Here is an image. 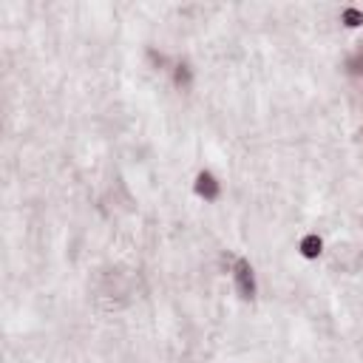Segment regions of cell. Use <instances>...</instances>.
I'll return each instance as SVG.
<instances>
[{
	"label": "cell",
	"mask_w": 363,
	"mask_h": 363,
	"mask_svg": "<svg viewBox=\"0 0 363 363\" xmlns=\"http://www.w3.org/2000/svg\"><path fill=\"white\" fill-rule=\"evenodd\" d=\"M193 196L199 201H204V204H218L224 199V182H221V176L210 164H204L193 176Z\"/></svg>",
	"instance_id": "7a4b0ae2"
},
{
	"label": "cell",
	"mask_w": 363,
	"mask_h": 363,
	"mask_svg": "<svg viewBox=\"0 0 363 363\" xmlns=\"http://www.w3.org/2000/svg\"><path fill=\"white\" fill-rule=\"evenodd\" d=\"M230 281H233V289L241 301H255L258 298V272H255L252 261L244 252H238V261L233 267Z\"/></svg>",
	"instance_id": "6da1fadb"
},
{
	"label": "cell",
	"mask_w": 363,
	"mask_h": 363,
	"mask_svg": "<svg viewBox=\"0 0 363 363\" xmlns=\"http://www.w3.org/2000/svg\"><path fill=\"white\" fill-rule=\"evenodd\" d=\"M337 20H340V28H346V31H363V3H343V9H340V14H337Z\"/></svg>",
	"instance_id": "277c9868"
},
{
	"label": "cell",
	"mask_w": 363,
	"mask_h": 363,
	"mask_svg": "<svg viewBox=\"0 0 363 363\" xmlns=\"http://www.w3.org/2000/svg\"><path fill=\"white\" fill-rule=\"evenodd\" d=\"M295 247H298V255L303 261H318L323 255V250H326V241H323V235L315 227H309V230H303L298 235V244Z\"/></svg>",
	"instance_id": "3957f363"
}]
</instances>
